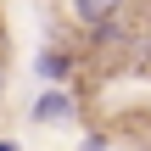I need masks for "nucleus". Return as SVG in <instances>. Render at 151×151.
Returning a JSON list of instances; mask_svg holds the SVG:
<instances>
[{
	"mask_svg": "<svg viewBox=\"0 0 151 151\" xmlns=\"http://www.w3.org/2000/svg\"><path fill=\"white\" fill-rule=\"evenodd\" d=\"M78 118V101H73V90H62V84H45L39 95H34V123H45V129H67Z\"/></svg>",
	"mask_w": 151,
	"mask_h": 151,
	"instance_id": "obj_1",
	"label": "nucleus"
},
{
	"mask_svg": "<svg viewBox=\"0 0 151 151\" xmlns=\"http://www.w3.org/2000/svg\"><path fill=\"white\" fill-rule=\"evenodd\" d=\"M34 73H39V84H67V73H73V50H67V45H39Z\"/></svg>",
	"mask_w": 151,
	"mask_h": 151,
	"instance_id": "obj_2",
	"label": "nucleus"
},
{
	"mask_svg": "<svg viewBox=\"0 0 151 151\" xmlns=\"http://www.w3.org/2000/svg\"><path fill=\"white\" fill-rule=\"evenodd\" d=\"M118 6H123V0H73V17H78L84 28H95V22L118 17Z\"/></svg>",
	"mask_w": 151,
	"mask_h": 151,
	"instance_id": "obj_3",
	"label": "nucleus"
},
{
	"mask_svg": "<svg viewBox=\"0 0 151 151\" xmlns=\"http://www.w3.org/2000/svg\"><path fill=\"white\" fill-rule=\"evenodd\" d=\"M78 151H112V146H106V134H84V140H78Z\"/></svg>",
	"mask_w": 151,
	"mask_h": 151,
	"instance_id": "obj_4",
	"label": "nucleus"
},
{
	"mask_svg": "<svg viewBox=\"0 0 151 151\" xmlns=\"http://www.w3.org/2000/svg\"><path fill=\"white\" fill-rule=\"evenodd\" d=\"M0 151H17V146H11V140H0Z\"/></svg>",
	"mask_w": 151,
	"mask_h": 151,
	"instance_id": "obj_5",
	"label": "nucleus"
}]
</instances>
